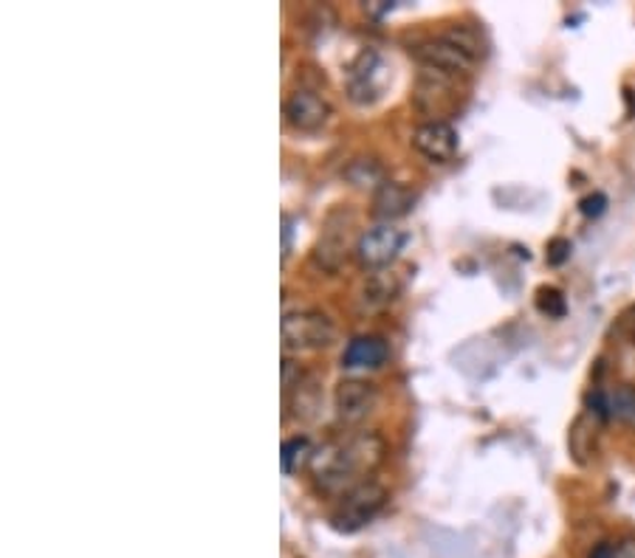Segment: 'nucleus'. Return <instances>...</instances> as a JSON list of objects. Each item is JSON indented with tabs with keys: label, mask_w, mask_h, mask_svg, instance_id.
Returning <instances> with one entry per match:
<instances>
[{
	"label": "nucleus",
	"mask_w": 635,
	"mask_h": 558,
	"mask_svg": "<svg viewBox=\"0 0 635 558\" xmlns=\"http://www.w3.org/2000/svg\"><path fill=\"white\" fill-rule=\"evenodd\" d=\"M384 460V441L374 432H356L342 441L325 443L312 457L314 485L328 496H345L367 483V474Z\"/></svg>",
	"instance_id": "f257e3e1"
},
{
	"label": "nucleus",
	"mask_w": 635,
	"mask_h": 558,
	"mask_svg": "<svg viewBox=\"0 0 635 558\" xmlns=\"http://www.w3.org/2000/svg\"><path fill=\"white\" fill-rule=\"evenodd\" d=\"M280 336L285 352H317L337 342V324L322 310L297 308L283 317Z\"/></svg>",
	"instance_id": "f03ea898"
},
{
	"label": "nucleus",
	"mask_w": 635,
	"mask_h": 558,
	"mask_svg": "<svg viewBox=\"0 0 635 558\" xmlns=\"http://www.w3.org/2000/svg\"><path fill=\"white\" fill-rule=\"evenodd\" d=\"M387 503V491L379 483L367 480V483L356 485L353 491H347L345 496H339L337 510L331 513L333 531L339 533H356L362 528L374 522L381 513Z\"/></svg>",
	"instance_id": "7ed1b4c3"
},
{
	"label": "nucleus",
	"mask_w": 635,
	"mask_h": 558,
	"mask_svg": "<svg viewBox=\"0 0 635 558\" xmlns=\"http://www.w3.org/2000/svg\"><path fill=\"white\" fill-rule=\"evenodd\" d=\"M351 251H356V246H353V214L345 212V209H337V212L328 214L322 235L314 246V265L328 271V274H337Z\"/></svg>",
	"instance_id": "20e7f679"
},
{
	"label": "nucleus",
	"mask_w": 635,
	"mask_h": 558,
	"mask_svg": "<svg viewBox=\"0 0 635 558\" xmlns=\"http://www.w3.org/2000/svg\"><path fill=\"white\" fill-rule=\"evenodd\" d=\"M404 243H407V235L401 228H395L393 223H381V226L367 228L365 235L356 240L353 255H356L362 269L374 274V271H384L401 255Z\"/></svg>",
	"instance_id": "39448f33"
},
{
	"label": "nucleus",
	"mask_w": 635,
	"mask_h": 558,
	"mask_svg": "<svg viewBox=\"0 0 635 558\" xmlns=\"http://www.w3.org/2000/svg\"><path fill=\"white\" fill-rule=\"evenodd\" d=\"M413 57L418 62H422L424 69L438 71V74L452 76V79L472 74V71H475V65H477L475 57L466 54V51H463L461 46H455V42L447 40L443 35L415 42Z\"/></svg>",
	"instance_id": "423d86ee"
},
{
	"label": "nucleus",
	"mask_w": 635,
	"mask_h": 558,
	"mask_svg": "<svg viewBox=\"0 0 635 558\" xmlns=\"http://www.w3.org/2000/svg\"><path fill=\"white\" fill-rule=\"evenodd\" d=\"M283 389H285V407H289L291 418L297 421H314L322 407V393H319V379L308 375L294 361L285 359L283 364Z\"/></svg>",
	"instance_id": "0eeeda50"
},
{
	"label": "nucleus",
	"mask_w": 635,
	"mask_h": 558,
	"mask_svg": "<svg viewBox=\"0 0 635 558\" xmlns=\"http://www.w3.org/2000/svg\"><path fill=\"white\" fill-rule=\"evenodd\" d=\"M379 407V389L370 381L362 379H345L337 384L333 393V409H337V421L345 426H359Z\"/></svg>",
	"instance_id": "6e6552de"
},
{
	"label": "nucleus",
	"mask_w": 635,
	"mask_h": 558,
	"mask_svg": "<svg viewBox=\"0 0 635 558\" xmlns=\"http://www.w3.org/2000/svg\"><path fill=\"white\" fill-rule=\"evenodd\" d=\"M285 122L300 133H317L322 131L328 119H331V104L319 97L317 90L297 88L285 99Z\"/></svg>",
	"instance_id": "1a4fd4ad"
},
{
	"label": "nucleus",
	"mask_w": 635,
	"mask_h": 558,
	"mask_svg": "<svg viewBox=\"0 0 635 558\" xmlns=\"http://www.w3.org/2000/svg\"><path fill=\"white\" fill-rule=\"evenodd\" d=\"M413 147L432 164H447L457 156V133L452 124L432 119L413 133Z\"/></svg>",
	"instance_id": "9d476101"
},
{
	"label": "nucleus",
	"mask_w": 635,
	"mask_h": 558,
	"mask_svg": "<svg viewBox=\"0 0 635 558\" xmlns=\"http://www.w3.org/2000/svg\"><path fill=\"white\" fill-rule=\"evenodd\" d=\"M415 200H418V195H415V189H410L407 184L384 181V184L374 193V214L384 223L399 221V218L413 212Z\"/></svg>",
	"instance_id": "9b49d317"
},
{
	"label": "nucleus",
	"mask_w": 635,
	"mask_h": 558,
	"mask_svg": "<svg viewBox=\"0 0 635 558\" xmlns=\"http://www.w3.org/2000/svg\"><path fill=\"white\" fill-rule=\"evenodd\" d=\"M390 350H387V342L379 336H359L353 338L351 345L342 352V367L353 372H367L379 370L387 361Z\"/></svg>",
	"instance_id": "f8f14e48"
},
{
	"label": "nucleus",
	"mask_w": 635,
	"mask_h": 558,
	"mask_svg": "<svg viewBox=\"0 0 635 558\" xmlns=\"http://www.w3.org/2000/svg\"><path fill=\"white\" fill-rule=\"evenodd\" d=\"M376 65H379V57L374 51H365L359 57V62L353 65L351 71V99L353 102H374L379 97V85H376Z\"/></svg>",
	"instance_id": "ddd939ff"
},
{
	"label": "nucleus",
	"mask_w": 635,
	"mask_h": 558,
	"mask_svg": "<svg viewBox=\"0 0 635 558\" xmlns=\"http://www.w3.org/2000/svg\"><path fill=\"white\" fill-rule=\"evenodd\" d=\"M399 294V283H395L393 274H384V271H374V274L367 276L365 285H362L359 302L365 310H376L390 305Z\"/></svg>",
	"instance_id": "4468645a"
},
{
	"label": "nucleus",
	"mask_w": 635,
	"mask_h": 558,
	"mask_svg": "<svg viewBox=\"0 0 635 558\" xmlns=\"http://www.w3.org/2000/svg\"><path fill=\"white\" fill-rule=\"evenodd\" d=\"M345 178H347V184L356 186V189H374V193L387 181L384 170H381L379 161H374V159L351 161L345 170Z\"/></svg>",
	"instance_id": "2eb2a0df"
},
{
	"label": "nucleus",
	"mask_w": 635,
	"mask_h": 558,
	"mask_svg": "<svg viewBox=\"0 0 635 558\" xmlns=\"http://www.w3.org/2000/svg\"><path fill=\"white\" fill-rule=\"evenodd\" d=\"M567 443H571L573 457H576V460H579V462H587V455H594V448H596V426H594V421L587 418V414H582L579 421L573 423L571 437H567Z\"/></svg>",
	"instance_id": "dca6fc26"
},
{
	"label": "nucleus",
	"mask_w": 635,
	"mask_h": 558,
	"mask_svg": "<svg viewBox=\"0 0 635 558\" xmlns=\"http://www.w3.org/2000/svg\"><path fill=\"white\" fill-rule=\"evenodd\" d=\"M312 457H314V451H312V443H308V437H291V441L283 443V455H280V462H283L285 474H294V471H300V466L312 462Z\"/></svg>",
	"instance_id": "f3484780"
},
{
	"label": "nucleus",
	"mask_w": 635,
	"mask_h": 558,
	"mask_svg": "<svg viewBox=\"0 0 635 558\" xmlns=\"http://www.w3.org/2000/svg\"><path fill=\"white\" fill-rule=\"evenodd\" d=\"M537 308H539V313H546V317H551V319H562L567 313L565 297H562V290H557V288H539Z\"/></svg>",
	"instance_id": "a211bd4d"
},
{
	"label": "nucleus",
	"mask_w": 635,
	"mask_h": 558,
	"mask_svg": "<svg viewBox=\"0 0 635 558\" xmlns=\"http://www.w3.org/2000/svg\"><path fill=\"white\" fill-rule=\"evenodd\" d=\"M590 558H635V538H615L594 547Z\"/></svg>",
	"instance_id": "6ab92c4d"
},
{
	"label": "nucleus",
	"mask_w": 635,
	"mask_h": 558,
	"mask_svg": "<svg viewBox=\"0 0 635 558\" xmlns=\"http://www.w3.org/2000/svg\"><path fill=\"white\" fill-rule=\"evenodd\" d=\"M605 207H608V198L601 193L590 195V198L582 200V214H587V218H599L601 212H605Z\"/></svg>",
	"instance_id": "aec40b11"
},
{
	"label": "nucleus",
	"mask_w": 635,
	"mask_h": 558,
	"mask_svg": "<svg viewBox=\"0 0 635 558\" xmlns=\"http://www.w3.org/2000/svg\"><path fill=\"white\" fill-rule=\"evenodd\" d=\"M567 257H571V243L553 240L551 248H548V262H551V265H562Z\"/></svg>",
	"instance_id": "412c9836"
}]
</instances>
